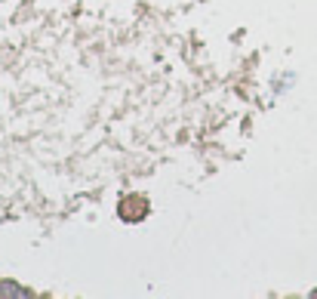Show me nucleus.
Wrapping results in <instances>:
<instances>
[{"label": "nucleus", "mask_w": 317, "mask_h": 299, "mask_svg": "<svg viewBox=\"0 0 317 299\" xmlns=\"http://www.w3.org/2000/svg\"><path fill=\"white\" fill-rule=\"evenodd\" d=\"M0 293H4V296H16V299H28V296H31L25 287H19V284H13V281H4V284H0Z\"/></svg>", "instance_id": "nucleus-1"}]
</instances>
